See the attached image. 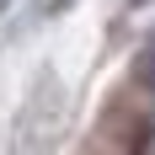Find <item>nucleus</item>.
I'll return each instance as SVG.
<instances>
[{"mask_svg":"<svg viewBox=\"0 0 155 155\" xmlns=\"http://www.w3.org/2000/svg\"><path fill=\"white\" fill-rule=\"evenodd\" d=\"M144 75L155 80V38H150V54H144Z\"/></svg>","mask_w":155,"mask_h":155,"instance_id":"obj_1","label":"nucleus"}]
</instances>
